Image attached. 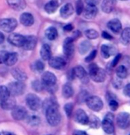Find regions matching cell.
<instances>
[{
	"label": "cell",
	"instance_id": "obj_9",
	"mask_svg": "<svg viewBox=\"0 0 130 135\" xmlns=\"http://www.w3.org/2000/svg\"><path fill=\"white\" fill-rule=\"evenodd\" d=\"M117 124L120 129H127L130 125V114L120 112L117 117Z\"/></svg>",
	"mask_w": 130,
	"mask_h": 135
},
{
	"label": "cell",
	"instance_id": "obj_43",
	"mask_svg": "<svg viewBox=\"0 0 130 135\" xmlns=\"http://www.w3.org/2000/svg\"><path fill=\"white\" fill-rule=\"evenodd\" d=\"M109 107L111 108V109H112V111H115V110H117L118 108H119V103L115 100H111L109 101Z\"/></svg>",
	"mask_w": 130,
	"mask_h": 135
},
{
	"label": "cell",
	"instance_id": "obj_35",
	"mask_svg": "<svg viewBox=\"0 0 130 135\" xmlns=\"http://www.w3.org/2000/svg\"><path fill=\"white\" fill-rule=\"evenodd\" d=\"M8 97H10V93H9L8 88L4 85H1L0 86V100H6Z\"/></svg>",
	"mask_w": 130,
	"mask_h": 135
},
{
	"label": "cell",
	"instance_id": "obj_34",
	"mask_svg": "<svg viewBox=\"0 0 130 135\" xmlns=\"http://www.w3.org/2000/svg\"><path fill=\"white\" fill-rule=\"evenodd\" d=\"M90 47H91V44L89 41H83L79 45V52H80L81 54H84L90 51Z\"/></svg>",
	"mask_w": 130,
	"mask_h": 135
},
{
	"label": "cell",
	"instance_id": "obj_39",
	"mask_svg": "<svg viewBox=\"0 0 130 135\" xmlns=\"http://www.w3.org/2000/svg\"><path fill=\"white\" fill-rule=\"evenodd\" d=\"M83 9H84V6H83L82 0H77V2H76V13L78 14V15H80V14L82 13Z\"/></svg>",
	"mask_w": 130,
	"mask_h": 135
},
{
	"label": "cell",
	"instance_id": "obj_49",
	"mask_svg": "<svg viewBox=\"0 0 130 135\" xmlns=\"http://www.w3.org/2000/svg\"><path fill=\"white\" fill-rule=\"evenodd\" d=\"M73 135H89L86 132L84 131H81V130H75L74 132H73Z\"/></svg>",
	"mask_w": 130,
	"mask_h": 135
},
{
	"label": "cell",
	"instance_id": "obj_28",
	"mask_svg": "<svg viewBox=\"0 0 130 135\" xmlns=\"http://www.w3.org/2000/svg\"><path fill=\"white\" fill-rule=\"evenodd\" d=\"M59 7V2L56 0H51V1L48 2L44 6V10L47 12L48 13H53L56 12V10Z\"/></svg>",
	"mask_w": 130,
	"mask_h": 135
},
{
	"label": "cell",
	"instance_id": "obj_51",
	"mask_svg": "<svg viewBox=\"0 0 130 135\" xmlns=\"http://www.w3.org/2000/svg\"><path fill=\"white\" fill-rule=\"evenodd\" d=\"M4 41V34H3V33L0 32V45L3 44Z\"/></svg>",
	"mask_w": 130,
	"mask_h": 135
},
{
	"label": "cell",
	"instance_id": "obj_45",
	"mask_svg": "<svg viewBox=\"0 0 130 135\" xmlns=\"http://www.w3.org/2000/svg\"><path fill=\"white\" fill-rule=\"evenodd\" d=\"M8 52H0V63H4V61H6V55Z\"/></svg>",
	"mask_w": 130,
	"mask_h": 135
},
{
	"label": "cell",
	"instance_id": "obj_30",
	"mask_svg": "<svg viewBox=\"0 0 130 135\" xmlns=\"http://www.w3.org/2000/svg\"><path fill=\"white\" fill-rule=\"evenodd\" d=\"M62 94L66 99L71 98L74 95V89L69 84H66L63 85L62 88Z\"/></svg>",
	"mask_w": 130,
	"mask_h": 135
},
{
	"label": "cell",
	"instance_id": "obj_55",
	"mask_svg": "<svg viewBox=\"0 0 130 135\" xmlns=\"http://www.w3.org/2000/svg\"><path fill=\"white\" fill-rule=\"evenodd\" d=\"M0 135H1V134H0Z\"/></svg>",
	"mask_w": 130,
	"mask_h": 135
},
{
	"label": "cell",
	"instance_id": "obj_48",
	"mask_svg": "<svg viewBox=\"0 0 130 135\" xmlns=\"http://www.w3.org/2000/svg\"><path fill=\"white\" fill-rule=\"evenodd\" d=\"M102 37H103V38H105V39H108V40L112 39V37L110 35L109 33H107L106 31H103V33H102Z\"/></svg>",
	"mask_w": 130,
	"mask_h": 135
},
{
	"label": "cell",
	"instance_id": "obj_1",
	"mask_svg": "<svg viewBox=\"0 0 130 135\" xmlns=\"http://www.w3.org/2000/svg\"><path fill=\"white\" fill-rule=\"evenodd\" d=\"M46 104L48 105L45 107V115L48 124L51 126H57L61 121V115L59 113V107L57 103L52 100H46Z\"/></svg>",
	"mask_w": 130,
	"mask_h": 135
},
{
	"label": "cell",
	"instance_id": "obj_23",
	"mask_svg": "<svg viewBox=\"0 0 130 135\" xmlns=\"http://www.w3.org/2000/svg\"><path fill=\"white\" fill-rule=\"evenodd\" d=\"M107 26L112 32L116 33V34L119 33L122 28L121 22H120V21L118 20V19H112V20H111L109 22L107 23Z\"/></svg>",
	"mask_w": 130,
	"mask_h": 135
},
{
	"label": "cell",
	"instance_id": "obj_7",
	"mask_svg": "<svg viewBox=\"0 0 130 135\" xmlns=\"http://www.w3.org/2000/svg\"><path fill=\"white\" fill-rule=\"evenodd\" d=\"M17 21L13 18H6L0 20V28L4 32H12L17 27Z\"/></svg>",
	"mask_w": 130,
	"mask_h": 135
},
{
	"label": "cell",
	"instance_id": "obj_13",
	"mask_svg": "<svg viewBox=\"0 0 130 135\" xmlns=\"http://www.w3.org/2000/svg\"><path fill=\"white\" fill-rule=\"evenodd\" d=\"M37 44V38L35 36H27L24 38V43L22 48L27 51H30L35 49Z\"/></svg>",
	"mask_w": 130,
	"mask_h": 135
},
{
	"label": "cell",
	"instance_id": "obj_42",
	"mask_svg": "<svg viewBox=\"0 0 130 135\" xmlns=\"http://www.w3.org/2000/svg\"><path fill=\"white\" fill-rule=\"evenodd\" d=\"M97 56V50H93L92 52H90V55H88L86 58H85V61L86 62H90V61H92Z\"/></svg>",
	"mask_w": 130,
	"mask_h": 135
},
{
	"label": "cell",
	"instance_id": "obj_18",
	"mask_svg": "<svg viewBox=\"0 0 130 135\" xmlns=\"http://www.w3.org/2000/svg\"><path fill=\"white\" fill-rule=\"evenodd\" d=\"M16 106V100L13 98L8 97L6 100H0V107L4 110H12Z\"/></svg>",
	"mask_w": 130,
	"mask_h": 135
},
{
	"label": "cell",
	"instance_id": "obj_53",
	"mask_svg": "<svg viewBox=\"0 0 130 135\" xmlns=\"http://www.w3.org/2000/svg\"><path fill=\"white\" fill-rule=\"evenodd\" d=\"M120 1H127V0H120Z\"/></svg>",
	"mask_w": 130,
	"mask_h": 135
},
{
	"label": "cell",
	"instance_id": "obj_26",
	"mask_svg": "<svg viewBox=\"0 0 130 135\" xmlns=\"http://www.w3.org/2000/svg\"><path fill=\"white\" fill-rule=\"evenodd\" d=\"M40 54L43 61H49L51 57V50H50V45L47 44L43 45L40 50Z\"/></svg>",
	"mask_w": 130,
	"mask_h": 135
},
{
	"label": "cell",
	"instance_id": "obj_25",
	"mask_svg": "<svg viewBox=\"0 0 130 135\" xmlns=\"http://www.w3.org/2000/svg\"><path fill=\"white\" fill-rule=\"evenodd\" d=\"M115 49L112 46L107 45H103L101 46V54L105 59H108L109 57H111L112 55H113L115 54Z\"/></svg>",
	"mask_w": 130,
	"mask_h": 135
},
{
	"label": "cell",
	"instance_id": "obj_46",
	"mask_svg": "<svg viewBox=\"0 0 130 135\" xmlns=\"http://www.w3.org/2000/svg\"><path fill=\"white\" fill-rule=\"evenodd\" d=\"M124 94L130 98V84H127L124 88Z\"/></svg>",
	"mask_w": 130,
	"mask_h": 135
},
{
	"label": "cell",
	"instance_id": "obj_4",
	"mask_svg": "<svg viewBox=\"0 0 130 135\" xmlns=\"http://www.w3.org/2000/svg\"><path fill=\"white\" fill-rule=\"evenodd\" d=\"M85 101L88 108H90V109L94 110V111H100L103 107L102 100L97 96H88Z\"/></svg>",
	"mask_w": 130,
	"mask_h": 135
},
{
	"label": "cell",
	"instance_id": "obj_24",
	"mask_svg": "<svg viewBox=\"0 0 130 135\" xmlns=\"http://www.w3.org/2000/svg\"><path fill=\"white\" fill-rule=\"evenodd\" d=\"M11 73H12V76H13L17 81L24 82V81L27 80V78H28L27 74H26L24 71L21 70V69H18V68H17V69H12Z\"/></svg>",
	"mask_w": 130,
	"mask_h": 135
},
{
	"label": "cell",
	"instance_id": "obj_38",
	"mask_svg": "<svg viewBox=\"0 0 130 135\" xmlns=\"http://www.w3.org/2000/svg\"><path fill=\"white\" fill-rule=\"evenodd\" d=\"M64 109L66 111V114L68 117H70L72 115V113H73V109H74V105L72 103H66L64 107Z\"/></svg>",
	"mask_w": 130,
	"mask_h": 135
},
{
	"label": "cell",
	"instance_id": "obj_8",
	"mask_svg": "<svg viewBox=\"0 0 130 135\" xmlns=\"http://www.w3.org/2000/svg\"><path fill=\"white\" fill-rule=\"evenodd\" d=\"M26 103L28 106V108L33 111H37L41 107V100L37 95L34 94V93H29L28 94L26 98Z\"/></svg>",
	"mask_w": 130,
	"mask_h": 135
},
{
	"label": "cell",
	"instance_id": "obj_27",
	"mask_svg": "<svg viewBox=\"0 0 130 135\" xmlns=\"http://www.w3.org/2000/svg\"><path fill=\"white\" fill-rule=\"evenodd\" d=\"M17 61H18V54L16 52H8L7 54L6 61H4V63L7 66H13Z\"/></svg>",
	"mask_w": 130,
	"mask_h": 135
},
{
	"label": "cell",
	"instance_id": "obj_41",
	"mask_svg": "<svg viewBox=\"0 0 130 135\" xmlns=\"http://www.w3.org/2000/svg\"><path fill=\"white\" fill-rule=\"evenodd\" d=\"M32 87L35 91H40L43 88V85L42 83H40L38 80H35L32 83Z\"/></svg>",
	"mask_w": 130,
	"mask_h": 135
},
{
	"label": "cell",
	"instance_id": "obj_33",
	"mask_svg": "<svg viewBox=\"0 0 130 135\" xmlns=\"http://www.w3.org/2000/svg\"><path fill=\"white\" fill-rule=\"evenodd\" d=\"M116 75L120 79H124L127 76V69L125 66H119L116 69Z\"/></svg>",
	"mask_w": 130,
	"mask_h": 135
},
{
	"label": "cell",
	"instance_id": "obj_5",
	"mask_svg": "<svg viewBox=\"0 0 130 135\" xmlns=\"http://www.w3.org/2000/svg\"><path fill=\"white\" fill-rule=\"evenodd\" d=\"M113 115L112 113H107L102 122V128L103 132L107 134H112L114 132Z\"/></svg>",
	"mask_w": 130,
	"mask_h": 135
},
{
	"label": "cell",
	"instance_id": "obj_14",
	"mask_svg": "<svg viewBox=\"0 0 130 135\" xmlns=\"http://www.w3.org/2000/svg\"><path fill=\"white\" fill-rule=\"evenodd\" d=\"M63 51L65 55L67 57H71L74 54V39L72 37H67L65 40L63 45Z\"/></svg>",
	"mask_w": 130,
	"mask_h": 135
},
{
	"label": "cell",
	"instance_id": "obj_50",
	"mask_svg": "<svg viewBox=\"0 0 130 135\" xmlns=\"http://www.w3.org/2000/svg\"><path fill=\"white\" fill-rule=\"evenodd\" d=\"M73 25L72 24H67V25H66L64 27V30H66V31H71V30H73Z\"/></svg>",
	"mask_w": 130,
	"mask_h": 135
},
{
	"label": "cell",
	"instance_id": "obj_29",
	"mask_svg": "<svg viewBox=\"0 0 130 135\" xmlns=\"http://www.w3.org/2000/svg\"><path fill=\"white\" fill-rule=\"evenodd\" d=\"M45 36L49 40L53 41L58 37V30H56V28L50 27L45 30Z\"/></svg>",
	"mask_w": 130,
	"mask_h": 135
},
{
	"label": "cell",
	"instance_id": "obj_19",
	"mask_svg": "<svg viewBox=\"0 0 130 135\" xmlns=\"http://www.w3.org/2000/svg\"><path fill=\"white\" fill-rule=\"evenodd\" d=\"M20 23L22 25L26 26V27H30L34 24V17L31 13H23L20 17Z\"/></svg>",
	"mask_w": 130,
	"mask_h": 135
},
{
	"label": "cell",
	"instance_id": "obj_6",
	"mask_svg": "<svg viewBox=\"0 0 130 135\" xmlns=\"http://www.w3.org/2000/svg\"><path fill=\"white\" fill-rule=\"evenodd\" d=\"M25 84L23 82L20 81H16V82H12L9 84L8 85V90L10 93V95L13 96H19L21 95L25 91Z\"/></svg>",
	"mask_w": 130,
	"mask_h": 135
},
{
	"label": "cell",
	"instance_id": "obj_12",
	"mask_svg": "<svg viewBox=\"0 0 130 135\" xmlns=\"http://www.w3.org/2000/svg\"><path fill=\"white\" fill-rule=\"evenodd\" d=\"M24 38H25V37L20 35V34L12 33L8 37V42L10 43L11 45H14V46L22 47L23 43H24Z\"/></svg>",
	"mask_w": 130,
	"mask_h": 135
},
{
	"label": "cell",
	"instance_id": "obj_20",
	"mask_svg": "<svg viewBox=\"0 0 130 135\" xmlns=\"http://www.w3.org/2000/svg\"><path fill=\"white\" fill-rule=\"evenodd\" d=\"M116 6V0H103L102 10L105 13H110L114 10Z\"/></svg>",
	"mask_w": 130,
	"mask_h": 135
},
{
	"label": "cell",
	"instance_id": "obj_37",
	"mask_svg": "<svg viewBox=\"0 0 130 135\" xmlns=\"http://www.w3.org/2000/svg\"><path fill=\"white\" fill-rule=\"evenodd\" d=\"M33 69L35 71L37 72H43V69H44V63L42 61H37L34 63V66H33Z\"/></svg>",
	"mask_w": 130,
	"mask_h": 135
},
{
	"label": "cell",
	"instance_id": "obj_11",
	"mask_svg": "<svg viewBox=\"0 0 130 135\" xmlns=\"http://www.w3.org/2000/svg\"><path fill=\"white\" fill-rule=\"evenodd\" d=\"M73 75L75 78H79L80 80L82 82L83 84H87L89 81V76L87 75V72L83 67L81 66H76L73 69Z\"/></svg>",
	"mask_w": 130,
	"mask_h": 135
},
{
	"label": "cell",
	"instance_id": "obj_52",
	"mask_svg": "<svg viewBox=\"0 0 130 135\" xmlns=\"http://www.w3.org/2000/svg\"><path fill=\"white\" fill-rule=\"evenodd\" d=\"M4 135H14V134L12 133V132H4Z\"/></svg>",
	"mask_w": 130,
	"mask_h": 135
},
{
	"label": "cell",
	"instance_id": "obj_21",
	"mask_svg": "<svg viewBox=\"0 0 130 135\" xmlns=\"http://www.w3.org/2000/svg\"><path fill=\"white\" fill-rule=\"evenodd\" d=\"M6 2L9 4V6L17 11L23 10L26 7L25 0H6Z\"/></svg>",
	"mask_w": 130,
	"mask_h": 135
},
{
	"label": "cell",
	"instance_id": "obj_47",
	"mask_svg": "<svg viewBox=\"0 0 130 135\" xmlns=\"http://www.w3.org/2000/svg\"><path fill=\"white\" fill-rule=\"evenodd\" d=\"M120 57H121V54H118L117 56L114 58L113 61H112V67H115V66H116V65L118 64V62L119 61Z\"/></svg>",
	"mask_w": 130,
	"mask_h": 135
},
{
	"label": "cell",
	"instance_id": "obj_3",
	"mask_svg": "<svg viewBox=\"0 0 130 135\" xmlns=\"http://www.w3.org/2000/svg\"><path fill=\"white\" fill-rule=\"evenodd\" d=\"M56 83H57V78L53 73L46 71L43 74L42 84H43V87H45L47 89L56 88Z\"/></svg>",
	"mask_w": 130,
	"mask_h": 135
},
{
	"label": "cell",
	"instance_id": "obj_32",
	"mask_svg": "<svg viewBox=\"0 0 130 135\" xmlns=\"http://www.w3.org/2000/svg\"><path fill=\"white\" fill-rule=\"evenodd\" d=\"M88 124L90 125L91 128L97 129L100 126V121L98 119V117H97L96 115H90V117H89Z\"/></svg>",
	"mask_w": 130,
	"mask_h": 135
},
{
	"label": "cell",
	"instance_id": "obj_36",
	"mask_svg": "<svg viewBox=\"0 0 130 135\" xmlns=\"http://www.w3.org/2000/svg\"><path fill=\"white\" fill-rule=\"evenodd\" d=\"M85 36L89 39H96L98 37V32L95 30H87L85 31Z\"/></svg>",
	"mask_w": 130,
	"mask_h": 135
},
{
	"label": "cell",
	"instance_id": "obj_16",
	"mask_svg": "<svg viewBox=\"0 0 130 135\" xmlns=\"http://www.w3.org/2000/svg\"><path fill=\"white\" fill-rule=\"evenodd\" d=\"M83 16L88 20H92L97 14V6H90L87 4V6L83 9Z\"/></svg>",
	"mask_w": 130,
	"mask_h": 135
},
{
	"label": "cell",
	"instance_id": "obj_17",
	"mask_svg": "<svg viewBox=\"0 0 130 135\" xmlns=\"http://www.w3.org/2000/svg\"><path fill=\"white\" fill-rule=\"evenodd\" d=\"M74 120L82 125H88L89 117L83 109H78L74 115Z\"/></svg>",
	"mask_w": 130,
	"mask_h": 135
},
{
	"label": "cell",
	"instance_id": "obj_2",
	"mask_svg": "<svg viewBox=\"0 0 130 135\" xmlns=\"http://www.w3.org/2000/svg\"><path fill=\"white\" fill-rule=\"evenodd\" d=\"M89 76L94 82L101 83L106 78V73L103 69H101L97 64H90L89 68Z\"/></svg>",
	"mask_w": 130,
	"mask_h": 135
},
{
	"label": "cell",
	"instance_id": "obj_44",
	"mask_svg": "<svg viewBox=\"0 0 130 135\" xmlns=\"http://www.w3.org/2000/svg\"><path fill=\"white\" fill-rule=\"evenodd\" d=\"M84 1L87 4H90V6H97L101 0H84Z\"/></svg>",
	"mask_w": 130,
	"mask_h": 135
},
{
	"label": "cell",
	"instance_id": "obj_40",
	"mask_svg": "<svg viewBox=\"0 0 130 135\" xmlns=\"http://www.w3.org/2000/svg\"><path fill=\"white\" fill-rule=\"evenodd\" d=\"M28 123L31 125H37L40 123V119L38 117H35V115H31V117H28Z\"/></svg>",
	"mask_w": 130,
	"mask_h": 135
},
{
	"label": "cell",
	"instance_id": "obj_54",
	"mask_svg": "<svg viewBox=\"0 0 130 135\" xmlns=\"http://www.w3.org/2000/svg\"><path fill=\"white\" fill-rule=\"evenodd\" d=\"M128 135H130V133H129V134H128Z\"/></svg>",
	"mask_w": 130,
	"mask_h": 135
},
{
	"label": "cell",
	"instance_id": "obj_31",
	"mask_svg": "<svg viewBox=\"0 0 130 135\" xmlns=\"http://www.w3.org/2000/svg\"><path fill=\"white\" fill-rule=\"evenodd\" d=\"M121 41L124 45H130V28H126L122 30Z\"/></svg>",
	"mask_w": 130,
	"mask_h": 135
},
{
	"label": "cell",
	"instance_id": "obj_22",
	"mask_svg": "<svg viewBox=\"0 0 130 135\" xmlns=\"http://www.w3.org/2000/svg\"><path fill=\"white\" fill-rule=\"evenodd\" d=\"M74 6H72V4H66L60 9V15H61L62 18L67 19L74 13Z\"/></svg>",
	"mask_w": 130,
	"mask_h": 135
},
{
	"label": "cell",
	"instance_id": "obj_10",
	"mask_svg": "<svg viewBox=\"0 0 130 135\" xmlns=\"http://www.w3.org/2000/svg\"><path fill=\"white\" fill-rule=\"evenodd\" d=\"M12 117L15 120H23L28 117V112L26 108L20 106H15L13 109H12Z\"/></svg>",
	"mask_w": 130,
	"mask_h": 135
},
{
	"label": "cell",
	"instance_id": "obj_15",
	"mask_svg": "<svg viewBox=\"0 0 130 135\" xmlns=\"http://www.w3.org/2000/svg\"><path fill=\"white\" fill-rule=\"evenodd\" d=\"M66 61L61 57H50L49 60V65L52 69H62L66 67Z\"/></svg>",
	"mask_w": 130,
	"mask_h": 135
}]
</instances>
